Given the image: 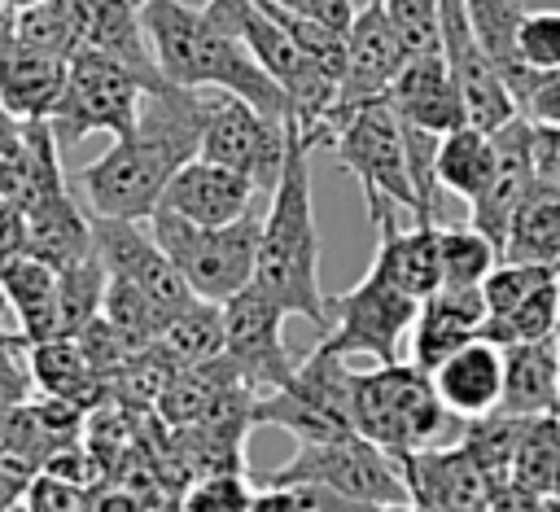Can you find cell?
Returning a JSON list of instances; mask_svg holds the SVG:
<instances>
[{
  "mask_svg": "<svg viewBox=\"0 0 560 512\" xmlns=\"http://www.w3.org/2000/svg\"><path fill=\"white\" fill-rule=\"evenodd\" d=\"M214 92L158 83L144 92L136 127L114 136V144L74 171V193L92 214L149 219L162 201L166 179L201 153V131L210 118Z\"/></svg>",
  "mask_w": 560,
  "mask_h": 512,
  "instance_id": "obj_1",
  "label": "cell"
},
{
  "mask_svg": "<svg viewBox=\"0 0 560 512\" xmlns=\"http://www.w3.org/2000/svg\"><path fill=\"white\" fill-rule=\"evenodd\" d=\"M311 153L315 149L289 123L284 166L271 184V206L262 214L254 284L267 289L284 306V315H302L324 333L332 319V298H324V289H319V228H315V201H311Z\"/></svg>",
  "mask_w": 560,
  "mask_h": 512,
  "instance_id": "obj_2",
  "label": "cell"
},
{
  "mask_svg": "<svg viewBox=\"0 0 560 512\" xmlns=\"http://www.w3.org/2000/svg\"><path fill=\"white\" fill-rule=\"evenodd\" d=\"M140 18L149 26L153 57L171 83L201 92H232L289 123L284 88L254 61L245 39L219 26L206 9H192L184 0H140Z\"/></svg>",
  "mask_w": 560,
  "mask_h": 512,
  "instance_id": "obj_3",
  "label": "cell"
},
{
  "mask_svg": "<svg viewBox=\"0 0 560 512\" xmlns=\"http://www.w3.org/2000/svg\"><path fill=\"white\" fill-rule=\"evenodd\" d=\"M350 411H354V429L376 446H385L394 459L416 446L446 442L442 433H459L464 424L438 398L433 376L420 363H402V359L376 363L372 372H350Z\"/></svg>",
  "mask_w": 560,
  "mask_h": 512,
  "instance_id": "obj_4",
  "label": "cell"
},
{
  "mask_svg": "<svg viewBox=\"0 0 560 512\" xmlns=\"http://www.w3.org/2000/svg\"><path fill=\"white\" fill-rule=\"evenodd\" d=\"M332 158L346 175H354L372 228L394 223L398 210L420 214V197L411 188L407 149H402V123L389 109V101H368L350 109L332 131Z\"/></svg>",
  "mask_w": 560,
  "mask_h": 512,
  "instance_id": "obj_5",
  "label": "cell"
},
{
  "mask_svg": "<svg viewBox=\"0 0 560 512\" xmlns=\"http://www.w3.org/2000/svg\"><path fill=\"white\" fill-rule=\"evenodd\" d=\"M149 228L158 236V245L171 254V263L179 267V276L188 280V289L197 298L210 302H228L236 289H245L254 280V263H258V236H262V214L245 210L232 223H192L166 206H158L149 214Z\"/></svg>",
  "mask_w": 560,
  "mask_h": 512,
  "instance_id": "obj_6",
  "label": "cell"
},
{
  "mask_svg": "<svg viewBox=\"0 0 560 512\" xmlns=\"http://www.w3.org/2000/svg\"><path fill=\"white\" fill-rule=\"evenodd\" d=\"M267 481H324L350 508H411L398 459L359 429L319 442H298L293 459L280 464Z\"/></svg>",
  "mask_w": 560,
  "mask_h": 512,
  "instance_id": "obj_7",
  "label": "cell"
},
{
  "mask_svg": "<svg viewBox=\"0 0 560 512\" xmlns=\"http://www.w3.org/2000/svg\"><path fill=\"white\" fill-rule=\"evenodd\" d=\"M149 83L118 66L114 57L96 53V48H79L70 57V74H66V88H61V101L52 109V136L61 149L79 144L83 136H122L136 127V114H140V101H144Z\"/></svg>",
  "mask_w": 560,
  "mask_h": 512,
  "instance_id": "obj_8",
  "label": "cell"
},
{
  "mask_svg": "<svg viewBox=\"0 0 560 512\" xmlns=\"http://www.w3.org/2000/svg\"><path fill=\"white\" fill-rule=\"evenodd\" d=\"M254 424H280L298 442H319L354 429L350 411V368L341 354L311 350L298 359L293 376L254 398Z\"/></svg>",
  "mask_w": 560,
  "mask_h": 512,
  "instance_id": "obj_9",
  "label": "cell"
},
{
  "mask_svg": "<svg viewBox=\"0 0 560 512\" xmlns=\"http://www.w3.org/2000/svg\"><path fill=\"white\" fill-rule=\"evenodd\" d=\"M416 306H420V298H411V293L394 289L389 280H381L376 271H368L354 289L332 298V319L315 346L328 354H341V359L372 354L376 363H389V359H398V350L411 333Z\"/></svg>",
  "mask_w": 560,
  "mask_h": 512,
  "instance_id": "obj_10",
  "label": "cell"
},
{
  "mask_svg": "<svg viewBox=\"0 0 560 512\" xmlns=\"http://www.w3.org/2000/svg\"><path fill=\"white\" fill-rule=\"evenodd\" d=\"M284 149H289V123L284 118L249 105L245 96L214 92L210 118L201 131V158H214V162L249 175L258 188L271 193V184L284 166Z\"/></svg>",
  "mask_w": 560,
  "mask_h": 512,
  "instance_id": "obj_11",
  "label": "cell"
},
{
  "mask_svg": "<svg viewBox=\"0 0 560 512\" xmlns=\"http://www.w3.org/2000/svg\"><path fill=\"white\" fill-rule=\"evenodd\" d=\"M223 354L249 389H276L298 368L284 346V306L254 280L223 302Z\"/></svg>",
  "mask_w": 560,
  "mask_h": 512,
  "instance_id": "obj_12",
  "label": "cell"
},
{
  "mask_svg": "<svg viewBox=\"0 0 560 512\" xmlns=\"http://www.w3.org/2000/svg\"><path fill=\"white\" fill-rule=\"evenodd\" d=\"M402 66H407V48H402L398 31L389 26L385 4L368 0L363 9H354V22L346 31V70L337 79V101H332V114H328V144H332L337 123L350 109H359L368 101H381Z\"/></svg>",
  "mask_w": 560,
  "mask_h": 512,
  "instance_id": "obj_13",
  "label": "cell"
},
{
  "mask_svg": "<svg viewBox=\"0 0 560 512\" xmlns=\"http://www.w3.org/2000/svg\"><path fill=\"white\" fill-rule=\"evenodd\" d=\"M92 245H96V258L105 263L109 276H122V280L140 284L166 315H175L184 302L197 298L188 289V280L179 276V267L171 263V254L158 245L149 219L92 214Z\"/></svg>",
  "mask_w": 560,
  "mask_h": 512,
  "instance_id": "obj_14",
  "label": "cell"
},
{
  "mask_svg": "<svg viewBox=\"0 0 560 512\" xmlns=\"http://www.w3.org/2000/svg\"><path fill=\"white\" fill-rule=\"evenodd\" d=\"M490 136H494V175L481 188V197L468 201V210H472L468 223L481 228L494 241V249L503 254V241H508V228H512L516 210L538 188L534 184V123L525 114H512Z\"/></svg>",
  "mask_w": 560,
  "mask_h": 512,
  "instance_id": "obj_15",
  "label": "cell"
},
{
  "mask_svg": "<svg viewBox=\"0 0 560 512\" xmlns=\"http://www.w3.org/2000/svg\"><path fill=\"white\" fill-rule=\"evenodd\" d=\"M411 508H433V512H477L486 508L490 494V477L481 473V464L472 459V451L464 442H429L416 446L407 455H398Z\"/></svg>",
  "mask_w": 560,
  "mask_h": 512,
  "instance_id": "obj_16",
  "label": "cell"
},
{
  "mask_svg": "<svg viewBox=\"0 0 560 512\" xmlns=\"http://www.w3.org/2000/svg\"><path fill=\"white\" fill-rule=\"evenodd\" d=\"M254 193H258V184L249 175L197 153L166 179L158 206H166V210H175L192 223L214 228V223H232L245 210H254Z\"/></svg>",
  "mask_w": 560,
  "mask_h": 512,
  "instance_id": "obj_17",
  "label": "cell"
},
{
  "mask_svg": "<svg viewBox=\"0 0 560 512\" xmlns=\"http://www.w3.org/2000/svg\"><path fill=\"white\" fill-rule=\"evenodd\" d=\"M486 324V293L481 284H438L429 298H420L411 319V363L433 372L455 346L472 341Z\"/></svg>",
  "mask_w": 560,
  "mask_h": 512,
  "instance_id": "obj_18",
  "label": "cell"
},
{
  "mask_svg": "<svg viewBox=\"0 0 560 512\" xmlns=\"http://www.w3.org/2000/svg\"><path fill=\"white\" fill-rule=\"evenodd\" d=\"M389 109L402 118V123H416V127H429L438 136H446L451 127L468 123V105H464V92L442 57V48L433 53H420V57H407V66L398 70V79L389 83L385 92Z\"/></svg>",
  "mask_w": 560,
  "mask_h": 512,
  "instance_id": "obj_19",
  "label": "cell"
},
{
  "mask_svg": "<svg viewBox=\"0 0 560 512\" xmlns=\"http://www.w3.org/2000/svg\"><path fill=\"white\" fill-rule=\"evenodd\" d=\"M429 376L451 416L459 420L486 416L499 407V394H503V346H494L490 337H472L455 346Z\"/></svg>",
  "mask_w": 560,
  "mask_h": 512,
  "instance_id": "obj_20",
  "label": "cell"
},
{
  "mask_svg": "<svg viewBox=\"0 0 560 512\" xmlns=\"http://www.w3.org/2000/svg\"><path fill=\"white\" fill-rule=\"evenodd\" d=\"M22 210H26V249L35 258L66 267V263L92 254V210H83L79 193H70L66 179L44 188Z\"/></svg>",
  "mask_w": 560,
  "mask_h": 512,
  "instance_id": "obj_21",
  "label": "cell"
},
{
  "mask_svg": "<svg viewBox=\"0 0 560 512\" xmlns=\"http://www.w3.org/2000/svg\"><path fill=\"white\" fill-rule=\"evenodd\" d=\"M66 74H70V57H57V53H44V48L13 39L0 53V101L22 123L52 118L61 88H66Z\"/></svg>",
  "mask_w": 560,
  "mask_h": 512,
  "instance_id": "obj_22",
  "label": "cell"
},
{
  "mask_svg": "<svg viewBox=\"0 0 560 512\" xmlns=\"http://www.w3.org/2000/svg\"><path fill=\"white\" fill-rule=\"evenodd\" d=\"M494 411L512 416H551L560 411V346L556 333L538 341L503 346V394Z\"/></svg>",
  "mask_w": 560,
  "mask_h": 512,
  "instance_id": "obj_23",
  "label": "cell"
},
{
  "mask_svg": "<svg viewBox=\"0 0 560 512\" xmlns=\"http://www.w3.org/2000/svg\"><path fill=\"white\" fill-rule=\"evenodd\" d=\"M0 293L13 311V324L26 341H44L61 333V298H57V267L35 258L31 249L0 263Z\"/></svg>",
  "mask_w": 560,
  "mask_h": 512,
  "instance_id": "obj_24",
  "label": "cell"
},
{
  "mask_svg": "<svg viewBox=\"0 0 560 512\" xmlns=\"http://www.w3.org/2000/svg\"><path fill=\"white\" fill-rule=\"evenodd\" d=\"M372 271L381 280H389L394 289L411 293V298H429L442 284V258H438V223H416V228H398L385 223L376 228V258Z\"/></svg>",
  "mask_w": 560,
  "mask_h": 512,
  "instance_id": "obj_25",
  "label": "cell"
},
{
  "mask_svg": "<svg viewBox=\"0 0 560 512\" xmlns=\"http://www.w3.org/2000/svg\"><path fill=\"white\" fill-rule=\"evenodd\" d=\"M31 376L35 385L48 394V398H61V403H74L79 411L96 407L105 398V376L92 368V359L83 354L79 337L70 333H57V337H44V341H31Z\"/></svg>",
  "mask_w": 560,
  "mask_h": 512,
  "instance_id": "obj_26",
  "label": "cell"
},
{
  "mask_svg": "<svg viewBox=\"0 0 560 512\" xmlns=\"http://www.w3.org/2000/svg\"><path fill=\"white\" fill-rule=\"evenodd\" d=\"M464 4H468V22H472L481 48L490 53L494 70L503 74V83H508V92H512V101L521 109V96L534 83V70L516 53V26L525 18V4L521 0H464Z\"/></svg>",
  "mask_w": 560,
  "mask_h": 512,
  "instance_id": "obj_27",
  "label": "cell"
},
{
  "mask_svg": "<svg viewBox=\"0 0 560 512\" xmlns=\"http://www.w3.org/2000/svg\"><path fill=\"white\" fill-rule=\"evenodd\" d=\"M494 175V136L477 123H459L438 140V184L464 201H477Z\"/></svg>",
  "mask_w": 560,
  "mask_h": 512,
  "instance_id": "obj_28",
  "label": "cell"
},
{
  "mask_svg": "<svg viewBox=\"0 0 560 512\" xmlns=\"http://www.w3.org/2000/svg\"><path fill=\"white\" fill-rule=\"evenodd\" d=\"M512 481L534 490L542 508H560V411L529 416L512 455Z\"/></svg>",
  "mask_w": 560,
  "mask_h": 512,
  "instance_id": "obj_29",
  "label": "cell"
},
{
  "mask_svg": "<svg viewBox=\"0 0 560 512\" xmlns=\"http://www.w3.org/2000/svg\"><path fill=\"white\" fill-rule=\"evenodd\" d=\"M175 368H188V363H201L210 354L223 350V302H210V298H192L184 302L158 333L153 341Z\"/></svg>",
  "mask_w": 560,
  "mask_h": 512,
  "instance_id": "obj_30",
  "label": "cell"
},
{
  "mask_svg": "<svg viewBox=\"0 0 560 512\" xmlns=\"http://www.w3.org/2000/svg\"><path fill=\"white\" fill-rule=\"evenodd\" d=\"M96 0H35L31 9L18 13V39L57 57H74L88 22H92Z\"/></svg>",
  "mask_w": 560,
  "mask_h": 512,
  "instance_id": "obj_31",
  "label": "cell"
},
{
  "mask_svg": "<svg viewBox=\"0 0 560 512\" xmlns=\"http://www.w3.org/2000/svg\"><path fill=\"white\" fill-rule=\"evenodd\" d=\"M503 258H521V263H542L551 271H560V197L534 188L525 197V206L516 210L508 241H503Z\"/></svg>",
  "mask_w": 560,
  "mask_h": 512,
  "instance_id": "obj_32",
  "label": "cell"
},
{
  "mask_svg": "<svg viewBox=\"0 0 560 512\" xmlns=\"http://www.w3.org/2000/svg\"><path fill=\"white\" fill-rule=\"evenodd\" d=\"M560 324V276L538 284L529 298H521L512 311L503 315H486L477 337H490L494 346H512V341H538L551 337Z\"/></svg>",
  "mask_w": 560,
  "mask_h": 512,
  "instance_id": "obj_33",
  "label": "cell"
},
{
  "mask_svg": "<svg viewBox=\"0 0 560 512\" xmlns=\"http://www.w3.org/2000/svg\"><path fill=\"white\" fill-rule=\"evenodd\" d=\"M438 258H442V284H481L503 254L472 223H438Z\"/></svg>",
  "mask_w": 560,
  "mask_h": 512,
  "instance_id": "obj_34",
  "label": "cell"
},
{
  "mask_svg": "<svg viewBox=\"0 0 560 512\" xmlns=\"http://www.w3.org/2000/svg\"><path fill=\"white\" fill-rule=\"evenodd\" d=\"M105 284H109V271L105 263L96 258V245L92 254L57 267V298H61V333H79L83 324H92L101 315V302H105Z\"/></svg>",
  "mask_w": 560,
  "mask_h": 512,
  "instance_id": "obj_35",
  "label": "cell"
},
{
  "mask_svg": "<svg viewBox=\"0 0 560 512\" xmlns=\"http://www.w3.org/2000/svg\"><path fill=\"white\" fill-rule=\"evenodd\" d=\"M101 315H105L127 341H136V346H153L158 333H162V324L171 319V315H166L140 284H131V280H122V276H109Z\"/></svg>",
  "mask_w": 560,
  "mask_h": 512,
  "instance_id": "obj_36",
  "label": "cell"
},
{
  "mask_svg": "<svg viewBox=\"0 0 560 512\" xmlns=\"http://www.w3.org/2000/svg\"><path fill=\"white\" fill-rule=\"evenodd\" d=\"M179 508L197 512V508H219V512H254V486L245 477V468H210V473H197L184 494H179Z\"/></svg>",
  "mask_w": 560,
  "mask_h": 512,
  "instance_id": "obj_37",
  "label": "cell"
},
{
  "mask_svg": "<svg viewBox=\"0 0 560 512\" xmlns=\"http://www.w3.org/2000/svg\"><path fill=\"white\" fill-rule=\"evenodd\" d=\"M560 271L542 267V263H521V258H499L490 267V276L481 280V293H486V315H503L512 311L521 298H529L538 284L556 280Z\"/></svg>",
  "mask_w": 560,
  "mask_h": 512,
  "instance_id": "obj_38",
  "label": "cell"
},
{
  "mask_svg": "<svg viewBox=\"0 0 560 512\" xmlns=\"http://www.w3.org/2000/svg\"><path fill=\"white\" fill-rule=\"evenodd\" d=\"M407 57L442 48V0H381Z\"/></svg>",
  "mask_w": 560,
  "mask_h": 512,
  "instance_id": "obj_39",
  "label": "cell"
},
{
  "mask_svg": "<svg viewBox=\"0 0 560 512\" xmlns=\"http://www.w3.org/2000/svg\"><path fill=\"white\" fill-rule=\"evenodd\" d=\"M516 53L529 70L560 66V9H525L516 26Z\"/></svg>",
  "mask_w": 560,
  "mask_h": 512,
  "instance_id": "obj_40",
  "label": "cell"
},
{
  "mask_svg": "<svg viewBox=\"0 0 560 512\" xmlns=\"http://www.w3.org/2000/svg\"><path fill=\"white\" fill-rule=\"evenodd\" d=\"M92 486H79V481H70V477H61V473H52V468H44V473H35L31 481H26V490H22V503L26 508H57V512H79V508H92Z\"/></svg>",
  "mask_w": 560,
  "mask_h": 512,
  "instance_id": "obj_41",
  "label": "cell"
},
{
  "mask_svg": "<svg viewBox=\"0 0 560 512\" xmlns=\"http://www.w3.org/2000/svg\"><path fill=\"white\" fill-rule=\"evenodd\" d=\"M521 114L529 123H551L560 127V66L556 70H534L529 92L521 96Z\"/></svg>",
  "mask_w": 560,
  "mask_h": 512,
  "instance_id": "obj_42",
  "label": "cell"
},
{
  "mask_svg": "<svg viewBox=\"0 0 560 512\" xmlns=\"http://www.w3.org/2000/svg\"><path fill=\"white\" fill-rule=\"evenodd\" d=\"M534 184L560 197V127L534 123Z\"/></svg>",
  "mask_w": 560,
  "mask_h": 512,
  "instance_id": "obj_43",
  "label": "cell"
},
{
  "mask_svg": "<svg viewBox=\"0 0 560 512\" xmlns=\"http://www.w3.org/2000/svg\"><path fill=\"white\" fill-rule=\"evenodd\" d=\"M26 249V210L9 197H0V263Z\"/></svg>",
  "mask_w": 560,
  "mask_h": 512,
  "instance_id": "obj_44",
  "label": "cell"
},
{
  "mask_svg": "<svg viewBox=\"0 0 560 512\" xmlns=\"http://www.w3.org/2000/svg\"><path fill=\"white\" fill-rule=\"evenodd\" d=\"M276 4H284L293 13H306V18H319V22L337 26V31H350V22H354V4L350 0H276Z\"/></svg>",
  "mask_w": 560,
  "mask_h": 512,
  "instance_id": "obj_45",
  "label": "cell"
},
{
  "mask_svg": "<svg viewBox=\"0 0 560 512\" xmlns=\"http://www.w3.org/2000/svg\"><path fill=\"white\" fill-rule=\"evenodd\" d=\"M22 118H13L9 109H4V101H0V158H9V153H18V144H22Z\"/></svg>",
  "mask_w": 560,
  "mask_h": 512,
  "instance_id": "obj_46",
  "label": "cell"
},
{
  "mask_svg": "<svg viewBox=\"0 0 560 512\" xmlns=\"http://www.w3.org/2000/svg\"><path fill=\"white\" fill-rule=\"evenodd\" d=\"M13 39H18V13H13V9L0 0V53H4Z\"/></svg>",
  "mask_w": 560,
  "mask_h": 512,
  "instance_id": "obj_47",
  "label": "cell"
},
{
  "mask_svg": "<svg viewBox=\"0 0 560 512\" xmlns=\"http://www.w3.org/2000/svg\"><path fill=\"white\" fill-rule=\"evenodd\" d=\"M4 4H9V9H13V13H22V9H31V4H35V0H4Z\"/></svg>",
  "mask_w": 560,
  "mask_h": 512,
  "instance_id": "obj_48",
  "label": "cell"
},
{
  "mask_svg": "<svg viewBox=\"0 0 560 512\" xmlns=\"http://www.w3.org/2000/svg\"><path fill=\"white\" fill-rule=\"evenodd\" d=\"M556 346H560V324H556Z\"/></svg>",
  "mask_w": 560,
  "mask_h": 512,
  "instance_id": "obj_49",
  "label": "cell"
}]
</instances>
